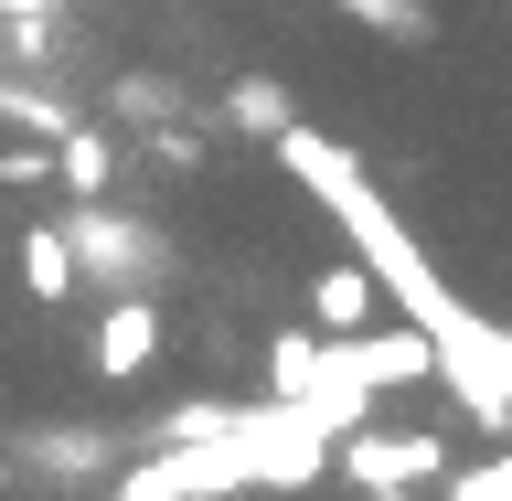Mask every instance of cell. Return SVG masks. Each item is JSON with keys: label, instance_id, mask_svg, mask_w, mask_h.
<instances>
[]
</instances>
